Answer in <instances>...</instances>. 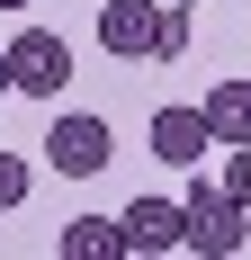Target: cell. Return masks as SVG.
<instances>
[{
  "mask_svg": "<svg viewBox=\"0 0 251 260\" xmlns=\"http://www.w3.org/2000/svg\"><path fill=\"white\" fill-rule=\"evenodd\" d=\"M9 207H27V161L18 153H0V215H9Z\"/></svg>",
  "mask_w": 251,
  "mask_h": 260,
  "instance_id": "cell-9",
  "label": "cell"
},
{
  "mask_svg": "<svg viewBox=\"0 0 251 260\" xmlns=\"http://www.w3.org/2000/svg\"><path fill=\"white\" fill-rule=\"evenodd\" d=\"M0 90H18V72H9V45H0Z\"/></svg>",
  "mask_w": 251,
  "mask_h": 260,
  "instance_id": "cell-11",
  "label": "cell"
},
{
  "mask_svg": "<svg viewBox=\"0 0 251 260\" xmlns=\"http://www.w3.org/2000/svg\"><path fill=\"white\" fill-rule=\"evenodd\" d=\"M9 72H18L27 99H63V81H72V45H63L54 27H18V36H9Z\"/></svg>",
  "mask_w": 251,
  "mask_h": 260,
  "instance_id": "cell-4",
  "label": "cell"
},
{
  "mask_svg": "<svg viewBox=\"0 0 251 260\" xmlns=\"http://www.w3.org/2000/svg\"><path fill=\"white\" fill-rule=\"evenodd\" d=\"M108 153H117V135H108V117H90V108H63L45 126V161L63 171V180H99Z\"/></svg>",
  "mask_w": 251,
  "mask_h": 260,
  "instance_id": "cell-3",
  "label": "cell"
},
{
  "mask_svg": "<svg viewBox=\"0 0 251 260\" xmlns=\"http://www.w3.org/2000/svg\"><path fill=\"white\" fill-rule=\"evenodd\" d=\"M206 126H215V144H225V153H233V144H251V81H206Z\"/></svg>",
  "mask_w": 251,
  "mask_h": 260,
  "instance_id": "cell-8",
  "label": "cell"
},
{
  "mask_svg": "<svg viewBox=\"0 0 251 260\" xmlns=\"http://www.w3.org/2000/svg\"><path fill=\"white\" fill-rule=\"evenodd\" d=\"M0 9H27V0H0Z\"/></svg>",
  "mask_w": 251,
  "mask_h": 260,
  "instance_id": "cell-12",
  "label": "cell"
},
{
  "mask_svg": "<svg viewBox=\"0 0 251 260\" xmlns=\"http://www.w3.org/2000/svg\"><path fill=\"white\" fill-rule=\"evenodd\" d=\"M189 9L198 0H108L99 45L117 63H171V54H189Z\"/></svg>",
  "mask_w": 251,
  "mask_h": 260,
  "instance_id": "cell-1",
  "label": "cell"
},
{
  "mask_svg": "<svg viewBox=\"0 0 251 260\" xmlns=\"http://www.w3.org/2000/svg\"><path fill=\"white\" fill-rule=\"evenodd\" d=\"M215 126H206V108H152V161H171V171H198Z\"/></svg>",
  "mask_w": 251,
  "mask_h": 260,
  "instance_id": "cell-5",
  "label": "cell"
},
{
  "mask_svg": "<svg viewBox=\"0 0 251 260\" xmlns=\"http://www.w3.org/2000/svg\"><path fill=\"white\" fill-rule=\"evenodd\" d=\"M125 242L135 251H189V207L179 198H135L125 207Z\"/></svg>",
  "mask_w": 251,
  "mask_h": 260,
  "instance_id": "cell-6",
  "label": "cell"
},
{
  "mask_svg": "<svg viewBox=\"0 0 251 260\" xmlns=\"http://www.w3.org/2000/svg\"><path fill=\"white\" fill-rule=\"evenodd\" d=\"M54 251H63V260H125L135 242H125V215H72Z\"/></svg>",
  "mask_w": 251,
  "mask_h": 260,
  "instance_id": "cell-7",
  "label": "cell"
},
{
  "mask_svg": "<svg viewBox=\"0 0 251 260\" xmlns=\"http://www.w3.org/2000/svg\"><path fill=\"white\" fill-rule=\"evenodd\" d=\"M225 188H233V198L251 207V144H233V161H225Z\"/></svg>",
  "mask_w": 251,
  "mask_h": 260,
  "instance_id": "cell-10",
  "label": "cell"
},
{
  "mask_svg": "<svg viewBox=\"0 0 251 260\" xmlns=\"http://www.w3.org/2000/svg\"><path fill=\"white\" fill-rule=\"evenodd\" d=\"M179 207H189V251H206V260H233L242 251V198H233L225 180H189L179 188Z\"/></svg>",
  "mask_w": 251,
  "mask_h": 260,
  "instance_id": "cell-2",
  "label": "cell"
}]
</instances>
